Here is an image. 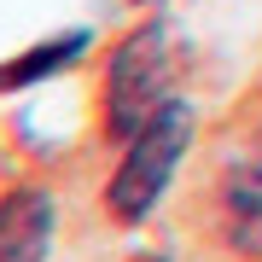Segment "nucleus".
<instances>
[{
  "instance_id": "f257e3e1",
  "label": "nucleus",
  "mask_w": 262,
  "mask_h": 262,
  "mask_svg": "<svg viewBox=\"0 0 262 262\" xmlns=\"http://www.w3.org/2000/svg\"><path fill=\"white\" fill-rule=\"evenodd\" d=\"M175 222L192 262H262V70L204 122Z\"/></svg>"
},
{
  "instance_id": "f03ea898",
  "label": "nucleus",
  "mask_w": 262,
  "mask_h": 262,
  "mask_svg": "<svg viewBox=\"0 0 262 262\" xmlns=\"http://www.w3.org/2000/svg\"><path fill=\"white\" fill-rule=\"evenodd\" d=\"M187 70L181 29L163 12H134L88 64V151H122L175 94H187Z\"/></svg>"
},
{
  "instance_id": "7ed1b4c3",
  "label": "nucleus",
  "mask_w": 262,
  "mask_h": 262,
  "mask_svg": "<svg viewBox=\"0 0 262 262\" xmlns=\"http://www.w3.org/2000/svg\"><path fill=\"white\" fill-rule=\"evenodd\" d=\"M198 134H204L198 99L175 94L122 151L105 158L94 204H99V222L111 227V233H146V227L163 215V204L175 198V187L187 181V169H192Z\"/></svg>"
},
{
  "instance_id": "20e7f679",
  "label": "nucleus",
  "mask_w": 262,
  "mask_h": 262,
  "mask_svg": "<svg viewBox=\"0 0 262 262\" xmlns=\"http://www.w3.org/2000/svg\"><path fill=\"white\" fill-rule=\"evenodd\" d=\"M64 204H58L53 169L35 158L0 151V262H53Z\"/></svg>"
},
{
  "instance_id": "39448f33",
  "label": "nucleus",
  "mask_w": 262,
  "mask_h": 262,
  "mask_svg": "<svg viewBox=\"0 0 262 262\" xmlns=\"http://www.w3.org/2000/svg\"><path fill=\"white\" fill-rule=\"evenodd\" d=\"M94 53H99V29L94 24L47 29L41 41H29V47L0 58V105L35 94V88H47V82H58V76H70V70H88Z\"/></svg>"
},
{
  "instance_id": "423d86ee",
  "label": "nucleus",
  "mask_w": 262,
  "mask_h": 262,
  "mask_svg": "<svg viewBox=\"0 0 262 262\" xmlns=\"http://www.w3.org/2000/svg\"><path fill=\"white\" fill-rule=\"evenodd\" d=\"M117 262H187V256H181V245H175V239H134Z\"/></svg>"
},
{
  "instance_id": "0eeeda50",
  "label": "nucleus",
  "mask_w": 262,
  "mask_h": 262,
  "mask_svg": "<svg viewBox=\"0 0 262 262\" xmlns=\"http://www.w3.org/2000/svg\"><path fill=\"white\" fill-rule=\"evenodd\" d=\"M169 0H122V12H163Z\"/></svg>"
}]
</instances>
